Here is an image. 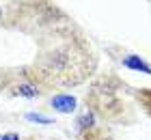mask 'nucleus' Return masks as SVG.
Masks as SVG:
<instances>
[{"mask_svg":"<svg viewBox=\"0 0 151 140\" xmlns=\"http://www.w3.org/2000/svg\"><path fill=\"white\" fill-rule=\"evenodd\" d=\"M0 93L11 97H37L45 93V84L32 71V67L0 71Z\"/></svg>","mask_w":151,"mask_h":140,"instance_id":"f257e3e1","label":"nucleus"},{"mask_svg":"<svg viewBox=\"0 0 151 140\" xmlns=\"http://www.w3.org/2000/svg\"><path fill=\"white\" fill-rule=\"evenodd\" d=\"M26 140H37V138H26Z\"/></svg>","mask_w":151,"mask_h":140,"instance_id":"f03ea898","label":"nucleus"}]
</instances>
